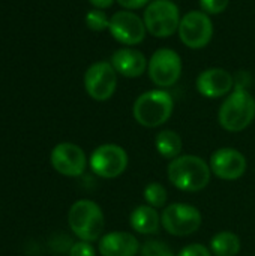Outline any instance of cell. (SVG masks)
I'll return each mask as SVG.
<instances>
[{
    "instance_id": "cell-12",
    "label": "cell",
    "mask_w": 255,
    "mask_h": 256,
    "mask_svg": "<svg viewBox=\"0 0 255 256\" xmlns=\"http://www.w3.org/2000/svg\"><path fill=\"white\" fill-rule=\"evenodd\" d=\"M53 168L66 177H78L86 171L87 158L84 150L72 142H60L51 152Z\"/></svg>"
},
{
    "instance_id": "cell-5",
    "label": "cell",
    "mask_w": 255,
    "mask_h": 256,
    "mask_svg": "<svg viewBox=\"0 0 255 256\" xmlns=\"http://www.w3.org/2000/svg\"><path fill=\"white\" fill-rule=\"evenodd\" d=\"M143 20L147 33L155 38H170L177 33L182 15L173 0H152L144 8Z\"/></svg>"
},
{
    "instance_id": "cell-22",
    "label": "cell",
    "mask_w": 255,
    "mask_h": 256,
    "mask_svg": "<svg viewBox=\"0 0 255 256\" xmlns=\"http://www.w3.org/2000/svg\"><path fill=\"white\" fill-rule=\"evenodd\" d=\"M140 256H176L165 242L149 240L140 248Z\"/></svg>"
},
{
    "instance_id": "cell-1",
    "label": "cell",
    "mask_w": 255,
    "mask_h": 256,
    "mask_svg": "<svg viewBox=\"0 0 255 256\" xmlns=\"http://www.w3.org/2000/svg\"><path fill=\"white\" fill-rule=\"evenodd\" d=\"M209 164L195 154H180L170 160L167 166V177L170 183L183 192H200L210 182Z\"/></svg>"
},
{
    "instance_id": "cell-2",
    "label": "cell",
    "mask_w": 255,
    "mask_h": 256,
    "mask_svg": "<svg viewBox=\"0 0 255 256\" xmlns=\"http://www.w3.org/2000/svg\"><path fill=\"white\" fill-rule=\"evenodd\" d=\"M173 96L164 88H155L141 93L132 106L135 122L144 128H159L167 123L173 114Z\"/></svg>"
},
{
    "instance_id": "cell-20",
    "label": "cell",
    "mask_w": 255,
    "mask_h": 256,
    "mask_svg": "<svg viewBox=\"0 0 255 256\" xmlns=\"http://www.w3.org/2000/svg\"><path fill=\"white\" fill-rule=\"evenodd\" d=\"M143 198L146 201L147 206L153 207V208H165L167 207V200H168V194L167 189L156 182L149 183L144 190H143Z\"/></svg>"
},
{
    "instance_id": "cell-4",
    "label": "cell",
    "mask_w": 255,
    "mask_h": 256,
    "mask_svg": "<svg viewBox=\"0 0 255 256\" xmlns=\"http://www.w3.org/2000/svg\"><path fill=\"white\" fill-rule=\"evenodd\" d=\"M68 222L71 231L80 240L89 243L101 238L105 228V218L101 207L90 200L77 201L68 213Z\"/></svg>"
},
{
    "instance_id": "cell-9",
    "label": "cell",
    "mask_w": 255,
    "mask_h": 256,
    "mask_svg": "<svg viewBox=\"0 0 255 256\" xmlns=\"http://www.w3.org/2000/svg\"><path fill=\"white\" fill-rule=\"evenodd\" d=\"M117 75L119 74L110 62H96L90 64L84 74V88L87 94L98 102L108 100L117 88Z\"/></svg>"
},
{
    "instance_id": "cell-26",
    "label": "cell",
    "mask_w": 255,
    "mask_h": 256,
    "mask_svg": "<svg viewBox=\"0 0 255 256\" xmlns=\"http://www.w3.org/2000/svg\"><path fill=\"white\" fill-rule=\"evenodd\" d=\"M125 10H137L146 8L152 0H116Z\"/></svg>"
},
{
    "instance_id": "cell-15",
    "label": "cell",
    "mask_w": 255,
    "mask_h": 256,
    "mask_svg": "<svg viewBox=\"0 0 255 256\" xmlns=\"http://www.w3.org/2000/svg\"><path fill=\"white\" fill-rule=\"evenodd\" d=\"M110 63L119 75L125 78H138L147 70L149 60L140 50L134 46H122L113 52Z\"/></svg>"
},
{
    "instance_id": "cell-10",
    "label": "cell",
    "mask_w": 255,
    "mask_h": 256,
    "mask_svg": "<svg viewBox=\"0 0 255 256\" xmlns=\"http://www.w3.org/2000/svg\"><path fill=\"white\" fill-rule=\"evenodd\" d=\"M89 164L98 177L116 178L128 168V153L117 144H102L93 150Z\"/></svg>"
},
{
    "instance_id": "cell-17",
    "label": "cell",
    "mask_w": 255,
    "mask_h": 256,
    "mask_svg": "<svg viewBox=\"0 0 255 256\" xmlns=\"http://www.w3.org/2000/svg\"><path fill=\"white\" fill-rule=\"evenodd\" d=\"M129 225L131 228L143 236H152L159 231L161 226V214L156 208L143 204L132 210L129 216Z\"/></svg>"
},
{
    "instance_id": "cell-6",
    "label": "cell",
    "mask_w": 255,
    "mask_h": 256,
    "mask_svg": "<svg viewBox=\"0 0 255 256\" xmlns=\"http://www.w3.org/2000/svg\"><path fill=\"white\" fill-rule=\"evenodd\" d=\"M162 228L174 237H186L201 226V213L197 207L186 202H173L161 214Z\"/></svg>"
},
{
    "instance_id": "cell-13",
    "label": "cell",
    "mask_w": 255,
    "mask_h": 256,
    "mask_svg": "<svg viewBox=\"0 0 255 256\" xmlns=\"http://www.w3.org/2000/svg\"><path fill=\"white\" fill-rule=\"evenodd\" d=\"M212 174L221 180H239L246 171V158L236 148L222 147L212 153L209 159Z\"/></svg>"
},
{
    "instance_id": "cell-14",
    "label": "cell",
    "mask_w": 255,
    "mask_h": 256,
    "mask_svg": "<svg viewBox=\"0 0 255 256\" xmlns=\"http://www.w3.org/2000/svg\"><path fill=\"white\" fill-rule=\"evenodd\" d=\"M195 87L201 96L218 99L234 90V78L224 68H207L197 76Z\"/></svg>"
},
{
    "instance_id": "cell-25",
    "label": "cell",
    "mask_w": 255,
    "mask_h": 256,
    "mask_svg": "<svg viewBox=\"0 0 255 256\" xmlns=\"http://www.w3.org/2000/svg\"><path fill=\"white\" fill-rule=\"evenodd\" d=\"M176 256H212V252L206 246L200 243H194V244L185 246Z\"/></svg>"
},
{
    "instance_id": "cell-19",
    "label": "cell",
    "mask_w": 255,
    "mask_h": 256,
    "mask_svg": "<svg viewBox=\"0 0 255 256\" xmlns=\"http://www.w3.org/2000/svg\"><path fill=\"white\" fill-rule=\"evenodd\" d=\"M240 249V238L231 231H221L210 240V252L215 256H236Z\"/></svg>"
},
{
    "instance_id": "cell-11",
    "label": "cell",
    "mask_w": 255,
    "mask_h": 256,
    "mask_svg": "<svg viewBox=\"0 0 255 256\" xmlns=\"http://www.w3.org/2000/svg\"><path fill=\"white\" fill-rule=\"evenodd\" d=\"M110 34L122 45L134 46L144 40L147 28L144 20L134 10H117L110 16Z\"/></svg>"
},
{
    "instance_id": "cell-18",
    "label": "cell",
    "mask_w": 255,
    "mask_h": 256,
    "mask_svg": "<svg viewBox=\"0 0 255 256\" xmlns=\"http://www.w3.org/2000/svg\"><path fill=\"white\" fill-rule=\"evenodd\" d=\"M155 147H156V152L162 158L173 160L177 156H180L183 142H182L180 135L176 130L164 129V130L158 132V135L155 136Z\"/></svg>"
},
{
    "instance_id": "cell-8",
    "label": "cell",
    "mask_w": 255,
    "mask_h": 256,
    "mask_svg": "<svg viewBox=\"0 0 255 256\" xmlns=\"http://www.w3.org/2000/svg\"><path fill=\"white\" fill-rule=\"evenodd\" d=\"M182 68V58L177 51L171 48H159L149 58L147 74L156 87L167 88L179 81Z\"/></svg>"
},
{
    "instance_id": "cell-3",
    "label": "cell",
    "mask_w": 255,
    "mask_h": 256,
    "mask_svg": "<svg viewBox=\"0 0 255 256\" xmlns=\"http://www.w3.org/2000/svg\"><path fill=\"white\" fill-rule=\"evenodd\" d=\"M255 118L254 96L243 87H236L221 104L218 122L228 132L245 130Z\"/></svg>"
},
{
    "instance_id": "cell-16",
    "label": "cell",
    "mask_w": 255,
    "mask_h": 256,
    "mask_svg": "<svg viewBox=\"0 0 255 256\" xmlns=\"http://www.w3.org/2000/svg\"><path fill=\"white\" fill-rule=\"evenodd\" d=\"M137 237L126 231H113L99 238L98 250L101 256H135L140 254Z\"/></svg>"
},
{
    "instance_id": "cell-7",
    "label": "cell",
    "mask_w": 255,
    "mask_h": 256,
    "mask_svg": "<svg viewBox=\"0 0 255 256\" xmlns=\"http://www.w3.org/2000/svg\"><path fill=\"white\" fill-rule=\"evenodd\" d=\"M180 42L191 50H201L209 45L213 36V22L210 15L200 10H189L182 15L179 30Z\"/></svg>"
},
{
    "instance_id": "cell-24",
    "label": "cell",
    "mask_w": 255,
    "mask_h": 256,
    "mask_svg": "<svg viewBox=\"0 0 255 256\" xmlns=\"http://www.w3.org/2000/svg\"><path fill=\"white\" fill-rule=\"evenodd\" d=\"M69 256H96L95 248L89 242H77L71 246Z\"/></svg>"
},
{
    "instance_id": "cell-27",
    "label": "cell",
    "mask_w": 255,
    "mask_h": 256,
    "mask_svg": "<svg viewBox=\"0 0 255 256\" xmlns=\"http://www.w3.org/2000/svg\"><path fill=\"white\" fill-rule=\"evenodd\" d=\"M116 0H89V3L95 8V9H108L110 6H113Z\"/></svg>"
},
{
    "instance_id": "cell-23",
    "label": "cell",
    "mask_w": 255,
    "mask_h": 256,
    "mask_svg": "<svg viewBox=\"0 0 255 256\" xmlns=\"http://www.w3.org/2000/svg\"><path fill=\"white\" fill-rule=\"evenodd\" d=\"M230 0H200V8L207 15H219L227 10Z\"/></svg>"
},
{
    "instance_id": "cell-21",
    "label": "cell",
    "mask_w": 255,
    "mask_h": 256,
    "mask_svg": "<svg viewBox=\"0 0 255 256\" xmlns=\"http://www.w3.org/2000/svg\"><path fill=\"white\" fill-rule=\"evenodd\" d=\"M84 21H86L87 28L92 32H104V30H108V26H110V18L105 14V10L95 9V8L86 14Z\"/></svg>"
}]
</instances>
